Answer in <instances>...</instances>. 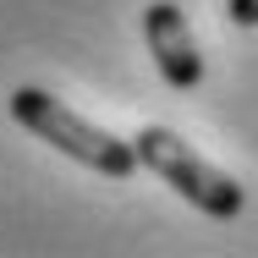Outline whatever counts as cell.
<instances>
[{"instance_id":"4","label":"cell","mask_w":258,"mask_h":258,"mask_svg":"<svg viewBox=\"0 0 258 258\" xmlns=\"http://www.w3.org/2000/svg\"><path fill=\"white\" fill-rule=\"evenodd\" d=\"M225 17H231L236 28H258V0H231V6H225Z\"/></svg>"},{"instance_id":"3","label":"cell","mask_w":258,"mask_h":258,"mask_svg":"<svg viewBox=\"0 0 258 258\" xmlns=\"http://www.w3.org/2000/svg\"><path fill=\"white\" fill-rule=\"evenodd\" d=\"M143 33H149V55H154L159 77L170 88H198L204 83L209 60H204V50H198V39H192V28H187L176 0H154L143 11Z\"/></svg>"},{"instance_id":"1","label":"cell","mask_w":258,"mask_h":258,"mask_svg":"<svg viewBox=\"0 0 258 258\" xmlns=\"http://www.w3.org/2000/svg\"><path fill=\"white\" fill-rule=\"evenodd\" d=\"M11 115H17V126H28L33 138H44L50 149H60L66 159H77V165H88V170H99V176L126 181V176L143 165L132 143H121V138H110L104 126L83 121L72 104H60L55 94H44V88H17V94H11Z\"/></svg>"},{"instance_id":"2","label":"cell","mask_w":258,"mask_h":258,"mask_svg":"<svg viewBox=\"0 0 258 258\" xmlns=\"http://www.w3.org/2000/svg\"><path fill=\"white\" fill-rule=\"evenodd\" d=\"M132 149H138V159L154 170L170 192H181L192 209H204V214H214V220H236V214L247 209L242 181L225 176L220 165H209L181 132H170V126H143V132L132 138Z\"/></svg>"}]
</instances>
